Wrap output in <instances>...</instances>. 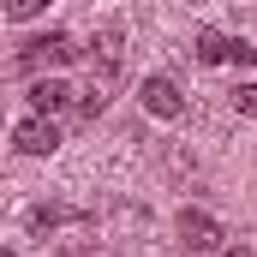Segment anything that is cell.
<instances>
[{
  "label": "cell",
  "mask_w": 257,
  "mask_h": 257,
  "mask_svg": "<svg viewBox=\"0 0 257 257\" xmlns=\"http://www.w3.org/2000/svg\"><path fill=\"white\" fill-rule=\"evenodd\" d=\"M221 257H251V245H227V251H221Z\"/></svg>",
  "instance_id": "cell-11"
},
{
  "label": "cell",
  "mask_w": 257,
  "mask_h": 257,
  "mask_svg": "<svg viewBox=\"0 0 257 257\" xmlns=\"http://www.w3.org/2000/svg\"><path fill=\"white\" fill-rule=\"evenodd\" d=\"M144 108H150L156 120H180V114H186V96H180L174 78H144Z\"/></svg>",
  "instance_id": "cell-5"
},
{
  "label": "cell",
  "mask_w": 257,
  "mask_h": 257,
  "mask_svg": "<svg viewBox=\"0 0 257 257\" xmlns=\"http://www.w3.org/2000/svg\"><path fill=\"white\" fill-rule=\"evenodd\" d=\"M233 60H245V66H257V42H233Z\"/></svg>",
  "instance_id": "cell-10"
},
{
  "label": "cell",
  "mask_w": 257,
  "mask_h": 257,
  "mask_svg": "<svg viewBox=\"0 0 257 257\" xmlns=\"http://www.w3.org/2000/svg\"><path fill=\"white\" fill-rule=\"evenodd\" d=\"M197 60L203 66H221V60H233V42H227V36H221V30H197Z\"/></svg>",
  "instance_id": "cell-7"
},
{
  "label": "cell",
  "mask_w": 257,
  "mask_h": 257,
  "mask_svg": "<svg viewBox=\"0 0 257 257\" xmlns=\"http://www.w3.org/2000/svg\"><path fill=\"white\" fill-rule=\"evenodd\" d=\"M48 0H6V18H36Z\"/></svg>",
  "instance_id": "cell-9"
},
{
  "label": "cell",
  "mask_w": 257,
  "mask_h": 257,
  "mask_svg": "<svg viewBox=\"0 0 257 257\" xmlns=\"http://www.w3.org/2000/svg\"><path fill=\"white\" fill-rule=\"evenodd\" d=\"M180 245L186 251H215L221 245V221L203 209H180Z\"/></svg>",
  "instance_id": "cell-4"
},
{
  "label": "cell",
  "mask_w": 257,
  "mask_h": 257,
  "mask_svg": "<svg viewBox=\"0 0 257 257\" xmlns=\"http://www.w3.org/2000/svg\"><path fill=\"white\" fill-rule=\"evenodd\" d=\"M120 60H126V36H120V24H102V30H96V42H90V72H96V84H102V90L120 78Z\"/></svg>",
  "instance_id": "cell-2"
},
{
  "label": "cell",
  "mask_w": 257,
  "mask_h": 257,
  "mask_svg": "<svg viewBox=\"0 0 257 257\" xmlns=\"http://www.w3.org/2000/svg\"><path fill=\"white\" fill-rule=\"evenodd\" d=\"M72 96H78V90H66L60 78H36V84H30V108H36V114H66Z\"/></svg>",
  "instance_id": "cell-6"
},
{
  "label": "cell",
  "mask_w": 257,
  "mask_h": 257,
  "mask_svg": "<svg viewBox=\"0 0 257 257\" xmlns=\"http://www.w3.org/2000/svg\"><path fill=\"white\" fill-rule=\"evenodd\" d=\"M233 108H239L245 120H257V84H239V90H233Z\"/></svg>",
  "instance_id": "cell-8"
},
{
  "label": "cell",
  "mask_w": 257,
  "mask_h": 257,
  "mask_svg": "<svg viewBox=\"0 0 257 257\" xmlns=\"http://www.w3.org/2000/svg\"><path fill=\"white\" fill-rule=\"evenodd\" d=\"M78 54V42L66 36V30H48V36H30L24 48H18V66L24 72H48V66H66Z\"/></svg>",
  "instance_id": "cell-1"
},
{
  "label": "cell",
  "mask_w": 257,
  "mask_h": 257,
  "mask_svg": "<svg viewBox=\"0 0 257 257\" xmlns=\"http://www.w3.org/2000/svg\"><path fill=\"white\" fill-rule=\"evenodd\" d=\"M12 144H18V156H54V150H60V126H54L48 114H30V120H18Z\"/></svg>",
  "instance_id": "cell-3"
}]
</instances>
